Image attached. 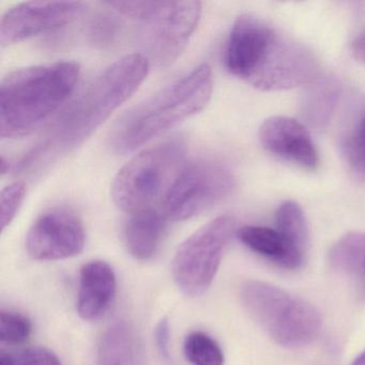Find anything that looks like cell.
Listing matches in <instances>:
<instances>
[{
    "label": "cell",
    "mask_w": 365,
    "mask_h": 365,
    "mask_svg": "<svg viewBox=\"0 0 365 365\" xmlns=\"http://www.w3.org/2000/svg\"><path fill=\"white\" fill-rule=\"evenodd\" d=\"M149 71L143 54H130L106 68L55 121L41 142L19 164V170L40 168L74 150L138 91Z\"/></svg>",
    "instance_id": "cell-1"
},
{
    "label": "cell",
    "mask_w": 365,
    "mask_h": 365,
    "mask_svg": "<svg viewBox=\"0 0 365 365\" xmlns=\"http://www.w3.org/2000/svg\"><path fill=\"white\" fill-rule=\"evenodd\" d=\"M226 69L254 88L287 91L309 84L318 71L313 53L257 16L235 21L225 51Z\"/></svg>",
    "instance_id": "cell-2"
},
{
    "label": "cell",
    "mask_w": 365,
    "mask_h": 365,
    "mask_svg": "<svg viewBox=\"0 0 365 365\" xmlns=\"http://www.w3.org/2000/svg\"><path fill=\"white\" fill-rule=\"evenodd\" d=\"M81 68L74 61H57L21 68L0 84V136L22 138L50 118L73 93Z\"/></svg>",
    "instance_id": "cell-3"
},
{
    "label": "cell",
    "mask_w": 365,
    "mask_h": 365,
    "mask_svg": "<svg viewBox=\"0 0 365 365\" xmlns=\"http://www.w3.org/2000/svg\"><path fill=\"white\" fill-rule=\"evenodd\" d=\"M213 91L211 68L202 63L180 80L132 108L110 134L113 150L128 153L204 110Z\"/></svg>",
    "instance_id": "cell-4"
},
{
    "label": "cell",
    "mask_w": 365,
    "mask_h": 365,
    "mask_svg": "<svg viewBox=\"0 0 365 365\" xmlns=\"http://www.w3.org/2000/svg\"><path fill=\"white\" fill-rule=\"evenodd\" d=\"M185 140L174 138L132 158L113 181L110 194L115 205L130 215L153 208L163 194L165 197L185 168Z\"/></svg>",
    "instance_id": "cell-5"
},
{
    "label": "cell",
    "mask_w": 365,
    "mask_h": 365,
    "mask_svg": "<svg viewBox=\"0 0 365 365\" xmlns=\"http://www.w3.org/2000/svg\"><path fill=\"white\" fill-rule=\"evenodd\" d=\"M241 299L252 318L283 347H302L319 334L322 320L318 309L272 284L245 282Z\"/></svg>",
    "instance_id": "cell-6"
},
{
    "label": "cell",
    "mask_w": 365,
    "mask_h": 365,
    "mask_svg": "<svg viewBox=\"0 0 365 365\" xmlns=\"http://www.w3.org/2000/svg\"><path fill=\"white\" fill-rule=\"evenodd\" d=\"M202 14L200 1H138L134 20L143 23V43L149 57L168 67L185 50Z\"/></svg>",
    "instance_id": "cell-7"
},
{
    "label": "cell",
    "mask_w": 365,
    "mask_h": 365,
    "mask_svg": "<svg viewBox=\"0 0 365 365\" xmlns=\"http://www.w3.org/2000/svg\"><path fill=\"white\" fill-rule=\"evenodd\" d=\"M235 232L234 217L222 215L179 245L173 259V277L183 294L198 297L208 290Z\"/></svg>",
    "instance_id": "cell-8"
},
{
    "label": "cell",
    "mask_w": 365,
    "mask_h": 365,
    "mask_svg": "<svg viewBox=\"0 0 365 365\" xmlns=\"http://www.w3.org/2000/svg\"><path fill=\"white\" fill-rule=\"evenodd\" d=\"M235 177L221 162L200 160L181 170L164 197V217L183 221L206 211L232 194Z\"/></svg>",
    "instance_id": "cell-9"
},
{
    "label": "cell",
    "mask_w": 365,
    "mask_h": 365,
    "mask_svg": "<svg viewBox=\"0 0 365 365\" xmlns=\"http://www.w3.org/2000/svg\"><path fill=\"white\" fill-rule=\"evenodd\" d=\"M85 230L82 220L71 209L54 207L39 215L29 228L26 250L40 262L67 259L84 250Z\"/></svg>",
    "instance_id": "cell-10"
},
{
    "label": "cell",
    "mask_w": 365,
    "mask_h": 365,
    "mask_svg": "<svg viewBox=\"0 0 365 365\" xmlns=\"http://www.w3.org/2000/svg\"><path fill=\"white\" fill-rule=\"evenodd\" d=\"M84 10L81 1H27L10 8L0 22L3 46L65 27Z\"/></svg>",
    "instance_id": "cell-11"
},
{
    "label": "cell",
    "mask_w": 365,
    "mask_h": 365,
    "mask_svg": "<svg viewBox=\"0 0 365 365\" xmlns=\"http://www.w3.org/2000/svg\"><path fill=\"white\" fill-rule=\"evenodd\" d=\"M259 140L268 153L289 160L301 168L313 170L318 165V153L309 130L296 119L273 116L260 125Z\"/></svg>",
    "instance_id": "cell-12"
},
{
    "label": "cell",
    "mask_w": 365,
    "mask_h": 365,
    "mask_svg": "<svg viewBox=\"0 0 365 365\" xmlns=\"http://www.w3.org/2000/svg\"><path fill=\"white\" fill-rule=\"evenodd\" d=\"M117 279L108 262L93 260L83 266L78 286V315L87 322H95L106 315L114 302Z\"/></svg>",
    "instance_id": "cell-13"
},
{
    "label": "cell",
    "mask_w": 365,
    "mask_h": 365,
    "mask_svg": "<svg viewBox=\"0 0 365 365\" xmlns=\"http://www.w3.org/2000/svg\"><path fill=\"white\" fill-rule=\"evenodd\" d=\"M237 236L245 247L282 268L294 270L304 262L305 253L290 245L277 230L247 225L237 230Z\"/></svg>",
    "instance_id": "cell-14"
},
{
    "label": "cell",
    "mask_w": 365,
    "mask_h": 365,
    "mask_svg": "<svg viewBox=\"0 0 365 365\" xmlns=\"http://www.w3.org/2000/svg\"><path fill=\"white\" fill-rule=\"evenodd\" d=\"M165 230V217L153 208L130 215L123 238L129 253L135 259L148 260L155 256Z\"/></svg>",
    "instance_id": "cell-15"
},
{
    "label": "cell",
    "mask_w": 365,
    "mask_h": 365,
    "mask_svg": "<svg viewBox=\"0 0 365 365\" xmlns=\"http://www.w3.org/2000/svg\"><path fill=\"white\" fill-rule=\"evenodd\" d=\"M140 345L133 327L115 322L104 332L98 349V365H140Z\"/></svg>",
    "instance_id": "cell-16"
},
{
    "label": "cell",
    "mask_w": 365,
    "mask_h": 365,
    "mask_svg": "<svg viewBox=\"0 0 365 365\" xmlns=\"http://www.w3.org/2000/svg\"><path fill=\"white\" fill-rule=\"evenodd\" d=\"M275 230L299 251L305 253L309 245V228L302 208L292 200L279 205L275 213Z\"/></svg>",
    "instance_id": "cell-17"
},
{
    "label": "cell",
    "mask_w": 365,
    "mask_h": 365,
    "mask_svg": "<svg viewBox=\"0 0 365 365\" xmlns=\"http://www.w3.org/2000/svg\"><path fill=\"white\" fill-rule=\"evenodd\" d=\"M339 88L333 81L324 80V82L314 85L307 93L304 101V114L307 121L318 129L326 125L330 118L333 108L336 103Z\"/></svg>",
    "instance_id": "cell-18"
},
{
    "label": "cell",
    "mask_w": 365,
    "mask_h": 365,
    "mask_svg": "<svg viewBox=\"0 0 365 365\" xmlns=\"http://www.w3.org/2000/svg\"><path fill=\"white\" fill-rule=\"evenodd\" d=\"M183 352L192 365H223L224 354L215 339L206 333H190L183 344Z\"/></svg>",
    "instance_id": "cell-19"
},
{
    "label": "cell",
    "mask_w": 365,
    "mask_h": 365,
    "mask_svg": "<svg viewBox=\"0 0 365 365\" xmlns=\"http://www.w3.org/2000/svg\"><path fill=\"white\" fill-rule=\"evenodd\" d=\"M339 149L350 172L365 181V144L359 131V118L349 123L341 134Z\"/></svg>",
    "instance_id": "cell-20"
},
{
    "label": "cell",
    "mask_w": 365,
    "mask_h": 365,
    "mask_svg": "<svg viewBox=\"0 0 365 365\" xmlns=\"http://www.w3.org/2000/svg\"><path fill=\"white\" fill-rule=\"evenodd\" d=\"M33 324L27 316L16 312H0V339L9 345H20L31 336Z\"/></svg>",
    "instance_id": "cell-21"
},
{
    "label": "cell",
    "mask_w": 365,
    "mask_h": 365,
    "mask_svg": "<svg viewBox=\"0 0 365 365\" xmlns=\"http://www.w3.org/2000/svg\"><path fill=\"white\" fill-rule=\"evenodd\" d=\"M25 194H26V187L23 182L11 183L1 191V195H0L1 230H5V228L11 224L16 215H18L19 209L24 202Z\"/></svg>",
    "instance_id": "cell-22"
},
{
    "label": "cell",
    "mask_w": 365,
    "mask_h": 365,
    "mask_svg": "<svg viewBox=\"0 0 365 365\" xmlns=\"http://www.w3.org/2000/svg\"><path fill=\"white\" fill-rule=\"evenodd\" d=\"M120 31V22L110 14H98L91 24V37L93 43L106 46L112 43Z\"/></svg>",
    "instance_id": "cell-23"
},
{
    "label": "cell",
    "mask_w": 365,
    "mask_h": 365,
    "mask_svg": "<svg viewBox=\"0 0 365 365\" xmlns=\"http://www.w3.org/2000/svg\"><path fill=\"white\" fill-rule=\"evenodd\" d=\"M18 365H61L58 356L46 347H29L21 354Z\"/></svg>",
    "instance_id": "cell-24"
},
{
    "label": "cell",
    "mask_w": 365,
    "mask_h": 365,
    "mask_svg": "<svg viewBox=\"0 0 365 365\" xmlns=\"http://www.w3.org/2000/svg\"><path fill=\"white\" fill-rule=\"evenodd\" d=\"M155 341L162 358L170 359V326L168 318L160 320L155 326Z\"/></svg>",
    "instance_id": "cell-25"
},
{
    "label": "cell",
    "mask_w": 365,
    "mask_h": 365,
    "mask_svg": "<svg viewBox=\"0 0 365 365\" xmlns=\"http://www.w3.org/2000/svg\"><path fill=\"white\" fill-rule=\"evenodd\" d=\"M351 51L354 58L365 65V29L352 42Z\"/></svg>",
    "instance_id": "cell-26"
},
{
    "label": "cell",
    "mask_w": 365,
    "mask_h": 365,
    "mask_svg": "<svg viewBox=\"0 0 365 365\" xmlns=\"http://www.w3.org/2000/svg\"><path fill=\"white\" fill-rule=\"evenodd\" d=\"M0 365H16V362L10 354L4 352L0 356Z\"/></svg>",
    "instance_id": "cell-27"
},
{
    "label": "cell",
    "mask_w": 365,
    "mask_h": 365,
    "mask_svg": "<svg viewBox=\"0 0 365 365\" xmlns=\"http://www.w3.org/2000/svg\"><path fill=\"white\" fill-rule=\"evenodd\" d=\"M359 131H360L361 138L365 144V114L359 118Z\"/></svg>",
    "instance_id": "cell-28"
},
{
    "label": "cell",
    "mask_w": 365,
    "mask_h": 365,
    "mask_svg": "<svg viewBox=\"0 0 365 365\" xmlns=\"http://www.w3.org/2000/svg\"><path fill=\"white\" fill-rule=\"evenodd\" d=\"M11 165H10L9 160L6 159L5 157L1 158V174L5 175L9 173Z\"/></svg>",
    "instance_id": "cell-29"
},
{
    "label": "cell",
    "mask_w": 365,
    "mask_h": 365,
    "mask_svg": "<svg viewBox=\"0 0 365 365\" xmlns=\"http://www.w3.org/2000/svg\"><path fill=\"white\" fill-rule=\"evenodd\" d=\"M350 365H365V351L359 354V356L352 361L351 364Z\"/></svg>",
    "instance_id": "cell-30"
},
{
    "label": "cell",
    "mask_w": 365,
    "mask_h": 365,
    "mask_svg": "<svg viewBox=\"0 0 365 365\" xmlns=\"http://www.w3.org/2000/svg\"><path fill=\"white\" fill-rule=\"evenodd\" d=\"M361 275H365V251L362 258V264H361Z\"/></svg>",
    "instance_id": "cell-31"
}]
</instances>
